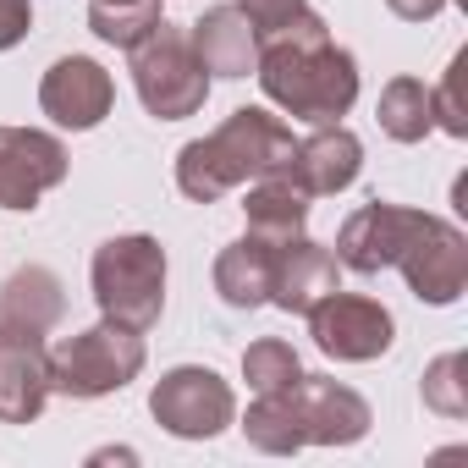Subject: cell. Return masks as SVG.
<instances>
[{
	"label": "cell",
	"mask_w": 468,
	"mask_h": 468,
	"mask_svg": "<svg viewBox=\"0 0 468 468\" xmlns=\"http://www.w3.org/2000/svg\"><path fill=\"white\" fill-rule=\"evenodd\" d=\"M265 56H260V83L276 105H287L298 122H320L331 127L353 94H358V72H353V56L336 50L325 39V23L314 12H303L298 23H287L282 34L260 39Z\"/></svg>",
	"instance_id": "cell-1"
},
{
	"label": "cell",
	"mask_w": 468,
	"mask_h": 468,
	"mask_svg": "<svg viewBox=\"0 0 468 468\" xmlns=\"http://www.w3.org/2000/svg\"><path fill=\"white\" fill-rule=\"evenodd\" d=\"M292 133L271 116V111H238L220 133L198 138L182 149L176 160V187L198 204L220 198L226 187H238L249 176H271V171H287L292 165Z\"/></svg>",
	"instance_id": "cell-2"
},
{
	"label": "cell",
	"mask_w": 468,
	"mask_h": 468,
	"mask_svg": "<svg viewBox=\"0 0 468 468\" xmlns=\"http://www.w3.org/2000/svg\"><path fill=\"white\" fill-rule=\"evenodd\" d=\"M94 298L127 331L154 325L160 303H165V254H160V243L154 238H111L94 254Z\"/></svg>",
	"instance_id": "cell-3"
},
{
	"label": "cell",
	"mask_w": 468,
	"mask_h": 468,
	"mask_svg": "<svg viewBox=\"0 0 468 468\" xmlns=\"http://www.w3.org/2000/svg\"><path fill=\"white\" fill-rule=\"evenodd\" d=\"M127 50H133V83H138L149 116L182 122V116H193V111L204 105L209 72L198 67L193 45H187L171 23H154V28H149L138 45H127Z\"/></svg>",
	"instance_id": "cell-4"
},
{
	"label": "cell",
	"mask_w": 468,
	"mask_h": 468,
	"mask_svg": "<svg viewBox=\"0 0 468 468\" xmlns=\"http://www.w3.org/2000/svg\"><path fill=\"white\" fill-rule=\"evenodd\" d=\"M138 364H144V342L127 325H94L50 358V380L72 397H100L111 386H127Z\"/></svg>",
	"instance_id": "cell-5"
},
{
	"label": "cell",
	"mask_w": 468,
	"mask_h": 468,
	"mask_svg": "<svg viewBox=\"0 0 468 468\" xmlns=\"http://www.w3.org/2000/svg\"><path fill=\"white\" fill-rule=\"evenodd\" d=\"M67 176V149L28 127H0V204L34 209L45 187Z\"/></svg>",
	"instance_id": "cell-6"
},
{
	"label": "cell",
	"mask_w": 468,
	"mask_h": 468,
	"mask_svg": "<svg viewBox=\"0 0 468 468\" xmlns=\"http://www.w3.org/2000/svg\"><path fill=\"white\" fill-rule=\"evenodd\" d=\"M314 342L336 358H375L391 347V314L375 298H353V292H325L314 309Z\"/></svg>",
	"instance_id": "cell-7"
},
{
	"label": "cell",
	"mask_w": 468,
	"mask_h": 468,
	"mask_svg": "<svg viewBox=\"0 0 468 468\" xmlns=\"http://www.w3.org/2000/svg\"><path fill=\"white\" fill-rule=\"evenodd\" d=\"M402 271H408V287L419 292V298H430V303H452L457 292H463V282H468V249H463V231H452L446 220H424V231L402 249V260H397Z\"/></svg>",
	"instance_id": "cell-8"
},
{
	"label": "cell",
	"mask_w": 468,
	"mask_h": 468,
	"mask_svg": "<svg viewBox=\"0 0 468 468\" xmlns=\"http://www.w3.org/2000/svg\"><path fill=\"white\" fill-rule=\"evenodd\" d=\"M116 89H111V72L89 56H67L45 72V89H39V105L61 122V127H100L105 111H111Z\"/></svg>",
	"instance_id": "cell-9"
},
{
	"label": "cell",
	"mask_w": 468,
	"mask_h": 468,
	"mask_svg": "<svg viewBox=\"0 0 468 468\" xmlns=\"http://www.w3.org/2000/svg\"><path fill=\"white\" fill-rule=\"evenodd\" d=\"M154 419L176 435H209L231 419V391L209 369H171L154 386Z\"/></svg>",
	"instance_id": "cell-10"
},
{
	"label": "cell",
	"mask_w": 468,
	"mask_h": 468,
	"mask_svg": "<svg viewBox=\"0 0 468 468\" xmlns=\"http://www.w3.org/2000/svg\"><path fill=\"white\" fill-rule=\"evenodd\" d=\"M430 215H413V209H397V204H369L358 209L347 226H342V260L364 276H375L380 265H397L402 249L424 231Z\"/></svg>",
	"instance_id": "cell-11"
},
{
	"label": "cell",
	"mask_w": 468,
	"mask_h": 468,
	"mask_svg": "<svg viewBox=\"0 0 468 468\" xmlns=\"http://www.w3.org/2000/svg\"><path fill=\"white\" fill-rule=\"evenodd\" d=\"M193 56L204 72H220V78H249L254 61H260V39L249 28V17L238 6H215L193 23Z\"/></svg>",
	"instance_id": "cell-12"
},
{
	"label": "cell",
	"mask_w": 468,
	"mask_h": 468,
	"mask_svg": "<svg viewBox=\"0 0 468 468\" xmlns=\"http://www.w3.org/2000/svg\"><path fill=\"white\" fill-rule=\"evenodd\" d=\"M358 160H364V149H358L353 133H342V127H320L314 138H303V144L292 149L287 176H292L309 198H314V193H342V187L358 176Z\"/></svg>",
	"instance_id": "cell-13"
},
{
	"label": "cell",
	"mask_w": 468,
	"mask_h": 468,
	"mask_svg": "<svg viewBox=\"0 0 468 468\" xmlns=\"http://www.w3.org/2000/svg\"><path fill=\"white\" fill-rule=\"evenodd\" d=\"M325 292H336V260L320 243H282L271 265V298L282 309H314Z\"/></svg>",
	"instance_id": "cell-14"
},
{
	"label": "cell",
	"mask_w": 468,
	"mask_h": 468,
	"mask_svg": "<svg viewBox=\"0 0 468 468\" xmlns=\"http://www.w3.org/2000/svg\"><path fill=\"white\" fill-rule=\"evenodd\" d=\"M249 231L265 243V249H282V243H292L298 231H303V215H309V193L287 176V171H271V176H260V187L249 193Z\"/></svg>",
	"instance_id": "cell-15"
},
{
	"label": "cell",
	"mask_w": 468,
	"mask_h": 468,
	"mask_svg": "<svg viewBox=\"0 0 468 468\" xmlns=\"http://www.w3.org/2000/svg\"><path fill=\"white\" fill-rule=\"evenodd\" d=\"M45 380H50V364L34 336H0V413L12 424L34 419L45 402Z\"/></svg>",
	"instance_id": "cell-16"
},
{
	"label": "cell",
	"mask_w": 468,
	"mask_h": 468,
	"mask_svg": "<svg viewBox=\"0 0 468 468\" xmlns=\"http://www.w3.org/2000/svg\"><path fill=\"white\" fill-rule=\"evenodd\" d=\"M61 320V282L50 271H17L0 292V336H34Z\"/></svg>",
	"instance_id": "cell-17"
},
{
	"label": "cell",
	"mask_w": 468,
	"mask_h": 468,
	"mask_svg": "<svg viewBox=\"0 0 468 468\" xmlns=\"http://www.w3.org/2000/svg\"><path fill=\"white\" fill-rule=\"evenodd\" d=\"M271 265L276 254L260 243V238H243V243H231L220 260H215V292L226 303H238V309H254L271 298Z\"/></svg>",
	"instance_id": "cell-18"
},
{
	"label": "cell",
	"mask_w": 468,
	"mask_h": 468,
	"mask_svg": "<svg viewBox=\"0 0 468 468\" xmlns=\"http://www.w3.org/2000/svg\"><path fill=\"white\" fill-rule=\"evenodd\" d=\"M380 127L397 138V144H419L430 127H435V100L419 78H397L386 94H380Z\"/></svg>",
	"instance_id": "cell-19"
},
{
	"label": "cell",
	"mask_w": 468,
	"mask_h": 468,
	"mask_svg": "<svg viewBox=\"0 0 468 468\" xmlns=\"http://www.w3.org/2000/svg\"><path fill=\"white\" fill-rule=\"evenodd\" d=\"M89 23L111 45H138L160 23V0H89Z\"/></svg>",
	"instance_id": "cell-20"
},
{
	"label": "cell",
	"mask_w": 468,
	"mask_h": 468,
	"mask_svg": "<svg viewBox=\"0 0 468 468\" xmlns=\"http://www.w3.org/2000/svg\"><path fill=\"white\" fill-rule=\"evenodd\" d=\"M243 369H249V380L260 386V397L298 386V358H292V347H287V342H260V347H249Z\"/></svg>",
	"instance_id": "cell-21"
},
{
	"label": "cell",
	"mask_w": 468,
	"mask_h": 468,
	"mask_svg": "<svg viewBox=\"0 0 468 468\" xmlns=\"http://www.w3.org/2000/svg\"><path fill=\"white\" fill-rule=\"evenodd\" d=\"M238 12L249 17L254 39H271V34H282L287 23H298L309 12V0H238Z\"/></svg>",
	"instance_id": "cell-22"
},
{
	"label": "cell",
	"mask_w": 468,
	"mask_h": 468,
	"mask_svg": "<svg viewBox=\"0 0 468 468\" xmlns=\"http://www.w3.org/2000/svg\"><path fill=\"white\" fill-rule=\"evenodd\" d=\"M34 23V6L28 0H0V50H12Z\"/></svg>",
	"instance_id": "cell-23"
},
{
	"label": "cell",
	"mask_w": 468,
	"mask_h": 468,
	"mask_svg": "<svg viewBox=\"0 0 468 468\" xmlns=\"http://www.w3.org/2000/svg\"><path fill=\"white\" fill-rule=\"evenodd\" d=\"M386 6L397 12V17H408V23H424V17H435L446 0H386Z\"/></svg>",
	"instance_id": "cell-24"
}]
</instances>
